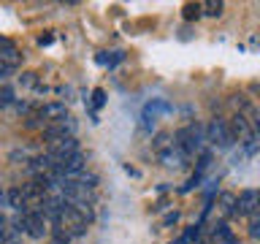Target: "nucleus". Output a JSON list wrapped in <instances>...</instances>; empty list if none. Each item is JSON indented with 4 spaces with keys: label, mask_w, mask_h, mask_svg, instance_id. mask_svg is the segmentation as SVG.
<instances>
[{
    "label": "nucleus",
    "mask_w": 260,
    "mask_h": 244,
    "mask_svg": "<svg viewBox=\"0 0 260 244\" xmlns=\"http://www.w3.org/2000/svg\"><path fill=\"white\" fill-rule=\"evenodd\" d=\"M228 122H231V130H233V138H236V141L252 146V141H255V136H257V133H255V128H252V122L244 117L241 111H236Z\"/></svg>",
    "instance_id": "nucleus-6"
},
{
    "label": "nucleus",
    "mask_w": 260,
    "mask_h": 244,
    "mask_svg": "<svg viewBox=\"0 0 260 244\" xmlns=\"http://www.w3.org/2000/svg\"><path fill=\"white\" fill-rule=\"evenodd\" d=\"M236 215L249 217V220L260 215V190H244L239 195V201H236Z\"/></svg>",
    "instance_id": "nucleus-8"
},
{
    "label": "nucleus",
    "mask_w": 260,
    "mask_h": 244,
    "mask_svg": "<svg viewBox=\"0 0 260 244\" xmlns=\"http://www.w3.org/2000/svg\"><path fill=\"white\" fill-rule=\"evenodd\" d=\"M174 141H176L179 149L190 158V155H195V152L201 149V144H203V128L201 125H184V128H179L176 136H174Z\"/></svg>",
    "instance_id": "nucleus-2"
},
{
    "label": "nucleus",
    "mask_w": 260,
    "mask_h": 244,
    "mask_svg": "<svg viewBox=\"0 0 260 244\" xmlns=\"http://www.w3.org/2000/svg\"><path fill=\"white\" fill-rule=\"evenodd\" d=\"M174 244H184V241H174Z\"/></svg>",
    "instance_id": "nucleus-22"
},
{
    "label": "nucleus",
    "mask_w": 260,
    "mask_h": 244,
    "mask_svg": "<svg viewBox=\"0 0 260 244\" xmlns=\"http://www.w3.org/2000/svg\"><path fill=\"white\" fill-rule=\"evenodd\" d=\"M106 54H109V57H98V63H103V65H117L122 57H125L122 52H106Z\"/></svg>",
    "instance_id": "nucleus-16"
},
{
    "label": "nucleus",
    "mask_w": 260,
    "mask_h": 244,
    "mask_svg": "<svg viewBox=\"0 0 260 244\" xmlns=\"http://www.w3.org/2000/svg\"><path fill=\"white\" fill-rule=\"evenodd\" d=\"M49 158H52L54 163V168L60 166V163H65L68 158H73V155H79V141H76V136H71V138H62V141H57L49 146Z\"/></svg>",
    "instance_id": "nucleus-7"
},
{
    "label": "nucleus",
    "mask_w": 260,
    "mask_h": 244,
    "mask_svg": "<svg viewBox=\"0 0 260 244\" xmlns=\"http://www.w3.org/2000/svg\"><path fill=\"white\" fill-rule=\"evenodd\" d=\"M3 244H16V241H14V239H11V241H3Z\"/></svg>",
    "instance_id": "nucleus-21"
},
{
    "label": "nucleus",
    "mask_w": 260,
    "mask_h": 244,
    "mask_svg": "<svg viewBox=\"0 0 260 244\" xmlns=\"http://www.w3.org/2000/svg\"><path fill=\"white\" fill-rule=\"evenodd\" d=\"M244 117H247L249 122H252V128H255V133L260 136V106H252V103H247L244 106Z\"/></svg>",
    "instance_id": "nucleus-12"
},
{
    "label": "nucleus",
    "mask_w": 260,
    "mask_h": 244,
    "mask_svg": "<svg viewBox=\"0 0 260 244\" xmlns=\"http://www.w3.org/2000/svg\"><path fill=\"white\" fill-rule=\"evenodd\" d=\"M249 236L252 239H260V215H255L249 220Z\"/></svg>",
    "instance_id": "nucleus-18"
},
{
    "label": "nucleus",
    "mask_w": 260,
    "mask_h": 244,
    "mask_svg": "<svg viewBox=\"0 0 260 244\" xmlns=\"http://www.w3.org/2000/svg\"><path fill=\"white\" fill-rule=\"evenodd\" d=\"M201 11H203V6H198V3H187V6H184V19H198Z\"/></svg>",
    "instance_id": "nucleus-15"
},
{
    "label": "nucleus",
    "mask_w": 260,
    "mask_h": 244,
    "mask_svg": "<svg viewBox=\"0 0 260 244\" xmlns=\"http://www.w3.org/2000/svg\"><path fill=\"white\" fill-rule=\"evenodd\" d=\"M19 63H22V57H19V49L14 46V41L11 38H0V76L8 79L16 71Z\"/></svg>",
    "instance_id": "nucleus-4"
},
{
    "label": "nucleus",
    "mask_w": 260,
    "mask_h": 244,
    "mask_svg": "<svg viewBox=\"0 0 260 244\" xmlns=\"http://www.w3.org/2000/svg\"><path fill=\"white\" fill-rule=\"evenodd\" d=\"M0 103H3V106H11V103H14V89L8 87V84L0 89Z\"/></svg>",
    "instance_id": "nucleus-17"
},
{
    "label": "nucleus",
    "mask_w": 260,
    "mask_h": 244,
    "mask_svg": "<svg viewBox=\"0 0 260 244\" xmlns=\"http://www.w3.org/2000/svg\"><path fill=\"white\" fill-rule=\"evenodd\" d=\"M73 239V236H71V231H68V228H62V225H52V241L54 244H68Z\"/></svg>",
    "instance_id": "nucleus-13"
},
{
    "label": "nucleus",
    "mask_w": 260,
    "mask_h": 244,
    "mask_svg": "<svg viewBox=\"0 0 260 244\" xmlns=\"http://www.w3.org/2000/svg\"><path fill=\"white\" fill-rule=\"evenodd\" d=\"M217 233H219V239H222V241H228V244H233V233L228 231V225H219V228H217Z\"/></svg>",
    "instance_id": "nucleus-19"
},
{
    "label": "nucleus",
    "mask_w": 260,
    "mask_h": 244,
    "mask_svg": "<svg viewBox=\"0 0 260 244\" xmlns=\"http://www.w3.org/2000/svg\"><path fill=\"white\" fill-rule=\"evenodd\" d=\"M3 201H6V206H8V209L22 211V215L30 209V201H27V195H24L22 187H8V190L3 193Z\"/></svg>",
    "instance_id": "nucleus-10"
},
{
    "label": "nucleus",
    "mask_w": 260,
    "mask_h": 244,
    "mask_svg": "<svg viewBox=\"0 0 260 244\" xmlns=\"http://www.w3.org/2000/svg\"><path fill=\"white\" fill-rule=\"evenodd\" d=\"M222 8H225L222 0H209V3H203V14H206V16H219V14H222Z\"/></svg>",
    "instance_id": "nucleus-14"
},
{
    "label": "nucleus",
    "mask_w": 260,
    "mask_h": 244,
    "mask_svg": "<svg viewBox=\"0 0 260 244\" xmlns=\"http://www.w3.org/2000/svg\"><path fill=\"white\" fill-rule=\"evenodd\" d=\"M22 231L30 239H44L46 231H52V228H46V215L41 209H27L22 215Z\"/></svg>",
    "instance_id": "nucleus-3"
},
{
    "label": "nucleus",
    "mask_w": 260,
    "mask_h": 244,
    "mask_svg": "<svg viewBox=\"0 0 260 244\" xmlns=\"http://www.w3.org/2000/svg\"><path fill=\"white\" fill-rule=\"evenodd\" d=\"M236 195H231V193H222L219 195V201H217V209H219V215L222 217H231V215H236Z\"/></svg>",
    "instance_id": "nucleus-11"
},
{
    "label": "nucleus",
    "mask_w": 260,
    "mask_h": 244,
    "mask_svg": "<svg viewBox=\"0 0 260 244\" xmlns=\"http://www.w3.org/2000/svg\"><path fill=\"white\" fill-rule=\"evenodd\" d=\"M71 136H76V119H73L71 114L62 117L60 122H54V125L44 128V141H49V146L62 141V138H71Z\"/></svg>",
    "instance_id": "nucleus-5"
},
{
    "label": "nucleus",
    "mask_w": 260,
    "mask_h": 244,
    "mask_svg": "<svg viewBox=\"0 0 260 244\" xmlns=\"http://www.w3.org/2000/svg\"><path fill=\"white\" fill-rule=\"evenodd\" d=\"M92 103L95 106H103V89H95V93H92Z\"/></svg>",
    "instance_id": "nucleus-20"
},
{
    "label": "nucleus",
    "mask_w": 260,
    "mask_h": 244,
    "mask_svg": "<svg viewBox=\"0 0 260 244\" xmlns=\"http://www.w3.org/2000/svg\"><path fill=\"white\" fill-rule=\"evenodd\" d=\"M206 141H211L214 146H219V149H231L236 144L231 122L222 119V117H211V122L206 125Z\"/></svg>",
    "instance_id": "nucleus-1"
},
{
    "label": "nucleus",
    "mask_w": 260,
    "mask_h": 244,
    "mask_svg": "<svg viewBox=\"0 0 260 244\" xmlns=\"http://www.w3.org/2000/svg\"><path fill=\"white\" fill-rule=\"evenodd\" d=\"M62 117H68L65 103H46V106H41V109L36 111V117H32V119H38L44 128H49V125H54V122H60Z\"/></svg>",
    "instance_id": "nucleus-9"
},
{
    "label": "nucleus",
    "mask_w": 260,
    "mask_h": 244,
    "mask_svg": "<svg viewBox=\"0 0 260 244\" xmlns=\"http://www.w3.org/2000/svg\"><path fill=\"white\" fill-rule=\"evenodd\" d=\"M52 244H54V241H52Z\"/></svg>",
    "instance_id": "nucleus-23"
}]
</instances>
